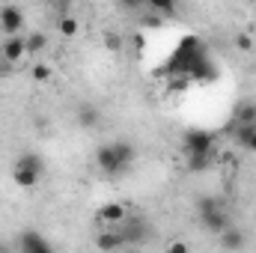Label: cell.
Listing matches in <instances>:
<instances>
[{
    "label": "cell",
    "mask_w": 256,
    "mask_h": 253,
    "mask_svg": "<svg viewBox=\"0 0 256 253\" xmlns=\"http://www.w3.org/2000/svg\"><path fill=\"white\" fill-rule=\"evenodd\" d=\"M202 57H206V48H202V42H200V39H194V36L182 39V45H179V48H176V54L170 57V74L188 78V74H191V68L200 63Z\"/></svg>",
    "instance_id": "1"
},
{
    "label": "cell",
    "mask_w": 256,
    "mask_h": 253,
    "mask_svg": "<svg viewBox=\"0 0 256 253\" xmlns=\"http://www.w3.org/2000/svg\"><path fill=\"white\" fill-rule=\"evenodd\" d=\"M42 173H45V161L36 152H24L12 164V182L18 188H36L39 179H42Z\"/></svg>",
    "instance_id": "2"
},
{
    "label": "cell",
    "mask_w": 256,
    "mask_h": 253,
    "mask_svg": "<svg viewBox=\"0 0 256 253\" xmlns=\"http://www.w3.org/2000/svg\"><path fill=\"white\" fill-rule=\"evenodd\" d=\"M214 149V134L206 131V128H191L182 134V152L185 158H194V155H212Z\"/></svg>",
    "instance_id": "3"
},
{
    "label": "cell",
    "mask_w": 256,
    "mask_h": 253,
    "mask_svg": "<svg viewBox=\"0 0 256 253\" xmlns=\"http://www.w3.org/2000/svg\"><path fill=\"white\" fill-rule=\"evenodd\" d=\"M116 230L122 232L126 244H143V242H149V238H152V226H149V220H146V218H140V214H128Z\"/></svg>",
    "instance_id": "4"
},
{
    "label": "cell",
    "mask_w": 256,
    "mask_h": 253,
    "mask_svg": "<svg viewBox=\"0 0 256 253\" xmlns=\"http://www.w3.org/2000/svg\"><path fill=\"white\" fill-rule=\"evenodd\" d=\"M128 214H131V212H128L126 202L114 200V202L98 206V212H96V224H98V226H104V230H114V226H120V224L126 220Z\"/></svg>",
    "instance_id": "5"
},
{
    "label": "cell",
    "mask_w": 256,
    "mask_h": 253,
    "mask_svg": "<svg viewBox=\"0 0 256 253\" xmlns=\"http://www.w3.org/2000/svg\"><path fill=\"white\" fill-rule=\"evenodd\" d=\"M96 167H98L104 176H122V173H126V170L120 167V161H116L114 143H102V146L96 149Z\"/></svg>",
    "instance_id": "6"
},
{
    "label": "cell",
    "mask_w": 256,
    "mask_h": 253,
    "mask_svg": "<svg viewBox=\"0 0 256 253\" xmlns=\"http://www.w3.org/2000/svg\"><path fill=\"white\" fill-rule=\"evenodd\" d=\"M200 224H202L206 232L220 236L224 230L232 226V218H230V212H226V206H224V208H214V212H208V214H200Z\"/></svg>",
    "instance_id": "7"
},
{
    "label": "cell",
    "mask_w": 256,
    "mask_h": 253,
    "mask_svg": "<svg viewBox=\"0 0 256 253\" xmlns=\"http://www.w3.org/2000/svg\"><path fill=\"white\" fill-rule=\"evenodd\" d=\"M24 27V9L21 6H3L0 9V30L3 36H18V30Z\"/></svg>",
    "instance_id": "8"
},
{
    "label": "cell",
    "mask_w": 256,
    "mask_h": 253,
    "mask_svg": "<svg viewBox=\"0 0 256 253\" xmlns=\"http://www.w3.org/2000/svg\"><path fill=\"white\" fill-rule=\"evenodd\" d=\"M27 54V39L24 36H9V39H3V45H0V57H3V63H18L21 57Z\"/></svg>",
    "instance_id": "9"
},
{
    "label": "cell",
    "mask_w": 256,
    "mask_h": 253,
    "mask_svg": "<svg viewBox=\"0 0 256 253\" xmlns=\"http://www.w3.org/2000/svg\"><path fill=\"white\" fill-rule=\"evenodd\" d=\"M126 244V238H122V232L114 226V230H102L98 236H96V250L98 253H114V250H120Z\"/></svg>",
    "instance_id": "10"
},
{
    "label": "cell",
    "mask_w": 256,
    "mask_h": 253,
    "mask_svg": "<svg viewBox=\"0 0 256 253\" xmlns=\"http://www.w3.org/2000/svg\"><path fill=\"white\" fill-rule=\"evenodd\" d=\"M18 248H21V253H54V248L48 244V238L39 236V232H21Z\"/></svg>",
    "instance_id": "11"
},
{
    "label": "cell",
    "mask_w": 256,
    "mask_h": 253,
    "mask_svg": "<svg viewBox=\"0 0 256 253\" xmlns=\"http://www.w3.org/2000/svg\"><path fill=\"white\" fill-rule=\"evenodd\" d=\"M218 244H220V250L226 253H236L244 248V232L238 230V226H230V230H224L220 236H218Z\"/></svg>",
    "instance_id": "12"
},
{
    "label": "cell",
    "mask_w": 256,
    "mask_h": 253,
    "mask_svg": "<svg viewBox=\"0 0 256 253\" xmlns=\"http://www.w3.org/2000/svg\"><path fill=\"white\" fill-rule=\"evenodd\" d=\"M114 152H116V161H120L122 170H128V167L134 164V158H137V149H134L128 140H114Z\"/></svg>",
    "instance_id": "13"
},
{
    "label": "cell",
    "mask_w": 256,
    "mask_h": 253,
    "mask_svg": "<svg viewBox=\"0 0 256 253\" xmlns=\"http://www.w3.org/2000/svg\"><path fill=\"white\" fill-rule=\"evenodd\" d=\"M236 140L248 152H256V126H236Z\"/></svg>",
    "instance_id": "14"
},
{
    "label": "cell",
    "mask_w": 256,
    "mask_h": 253,
    "mask_svg": "<svg viewBox=\"0 0 256 253\" xmlns=\"http://www.w3.org/2000/svg\"><path fill=\"white\" fill-rule=\"evenodd\" d=\"M48 48V36L42 33V30H33L30 36H27V54H42Z\"/></svg>",
    "instance_id": "15"
},
{
    "label": "cell",
    "mask_w": 256,
    "mask_h": 253,
    "mask_svg": "<svg viewBox=\"0 0 256 253\" xmlns=\"http://www.w3.org/2000/svg\"><path fill=\"white\" fill-rule=\"evenodd\" d=\"M57 30H60V36L66 39H72V36H78V30H80V24L72 18V15H63L60 21H57Z\"/></svg>",
    "instance_id": "16"
},
{
    "label": "cell",
    "mask_w": 256,
    "mask_h": 253,
    "mask_svg": "<svg viewBox=\"0 0 256 253\" xmlns=\"http://www.w3.org/2000/svg\"><path fill=\"white\" fill-rule=\"evenodd\" d=\"M214 208H224V200H220V196H200V200H196V212H200V214H208V212H214Z\"/></svg>",
    "instance_id": "17"
},
{
    "label": "cell",
    "mask_w": 256,
    "mask_h": 253,
    "mask_svg": "<svg viewBox=\"0 0 256 253\" xmlns=\"http://www.w3.org/2000/svg\"><path fill=\"white\" fill-rule=\"evenodd\" d=\"M78 122L84 128H96L98 126V110H96V108H80V110H78Z\"/></svg>",
    "instance_id": "18"
},
{
    "label": "cell",
    "mask_w": 256,
    "mask_h": 253,
    "mask_svg": "<svg viewBox=\"0 0 256 253\" xmlns=\"http://www.w3.org/2000/svg\"><path fill=\"white\" fill-rule=\"evenodd\" d=\"M30 74H33V80H51L54 68H51L48 63H33V68H30Z\"/></svg>",
    "instance_id": "19"
},
{
    "label": "cell",
    "mask_w": 256,
    "mask_h": 253,
    "mask_svg": "<svg viewBox=\"0 0 256 253\" xmlns=\"http://www.w3.org/2000/svg\"><path fill=\"white\" fill-rule=\"evenodd\" d=\"M149 9H152V12H158V15H176V6H173L170 0H152V3H149Z\"/></svg>",
    "instance_id": "20"
},
{
    "label": "cell",
    "mask_w": 256,
    "mask_h": 253,
    "mask_svg": "<svg viewBox=\"0 0 256 253\" xmlns=\"http://www.w3.org/2000/svg\"><path fill=\"white\" fill-rule=\"evenodd\" d=\"M208 164H212V155H194V158H188V170H191V173L206 170Z\"/></svg>",
    "instance_id": "21"
},
{
    "label": "cell",
    "mask_w": 256,
    "mask_h": 253,
    "mask_svg": "<svg viewBox=\"0 0 256 253\" xmlns=\"http://www.w3.org/2000/svg\"><path fill=\"white\" fill-rule=\"evenodd\" d=\"M236 48H238V51H244V54H248V51H254V36L238 33V36H236Z\"/></svg>",
    "instance_id": "22"
},
{
    "label": "cell",
    "mask_w": 256,
    "mask_h": 253,
    "mask_svg": "<svg viewBox=\"0 0 256 253\" xmlns=\"http://www.w3.org/2000/svg\"><path fill=\"white\" fill-rule=\"evenodd\" d=\"M164 253H191V250H188V244H185L182 238H173V242L164 248Z\"/></svg>",
    "instance_id": "23"
},
{
    "label": "cell",
    "mask_w": 256,
    "mask_h": 253,
    "mask_svg": "<svg viewBox=\"0 0 256 253\" xmlns=\"http://www.w3.org/2000/svg\"><path fill=\"white\" fill-rule=\"evenodd\" d=\"M104 45H108V51H120L122 48V39L116 33H104Z\"/></svg>",
    "instance_id": "24"
},
{
    "label": "cell",
    "mask_w": 256,
    "mask_h": 253,
    "mask_svg": "<svg viewBox=\"0 0 256 253\" xmlns=\"http://www.w3.org/2000/svg\"><path fill=\"white\" fill-rule=\"evenodd\" d=\"M0 253H12V250H9V248H6V244H0Z\"/></svg>",
    "instance_id": "25"
}]
</instances>
